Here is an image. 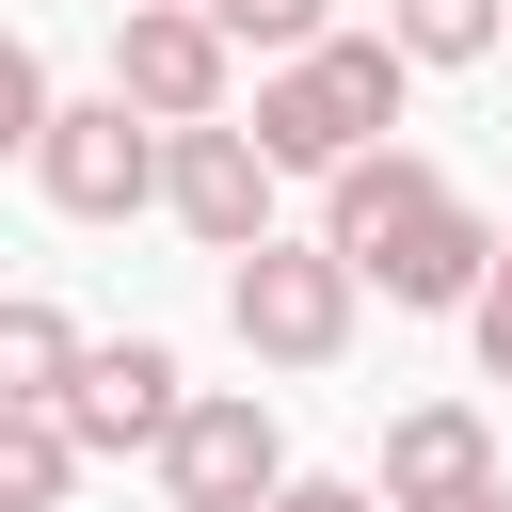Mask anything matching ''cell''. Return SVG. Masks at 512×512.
Masks as SVG:
<instances>
[{
	"instance_id": "1",
	"label": "cell",
	"mask_w": 512,
	"mask_h": 512,
	"mask_svg": "<svg viewBox=\"0 0 512 512\" xmlns=\"http://www.w3.org/2000/svg\"><path fill=\"white\" fill-rule=\"evenodd\" d=\"M400 32H336V48H304V64H272L256 80V144H272V176H352L368 144H400Z\"/></svg>"
},
{
	"instance_id": "2",
	"label": "cell",
	"mask_w": 512,
	"mask_h": 512,
	"mask_svg": "<svg viewBox=\"0 0 512 512\" xmlns=\"http://www.w3.org/2000/svg\"><path fill=\"white\" fill-rule=\"evenodd\" d=\"M352 320H368V272L336 256V240H256V256H224V336L256 352V368H336L352 352Z\"/></svg>"
},
{
	"instance_id": "3",
	"label": "cell",
	"mask_w": 512,
	"mask_h": 512,
	"mask_svg": "<svg viewBox=\"0 0 512 512\" xmlns=\"http://www.w3.org/2000/svg\"><path fill=\"white\" fill-rule=\"evenodd\" d=\"M112 96H128L144 128H224V112H240V48H224V16H208V0H144V16H112Z\"/></svg>"
},
{
	"instance_id": "4",
	"label": "cell",
	"mask_w": 512,
	"mask_h": 512,
	"mask_svg": "<svg viewBox=\"0 0 512 512\" xmlns=\"http://www.w3.org/2000/svg\"><path fill=\"white\" fill-rule=\"evenodd\" d=\"M160 176H176V128H144L128 96H64V128L32 144V192H48L64 224H128V208H160Z\"/></svg>"
},
{
	"instance_id": "5",
	"label": "cell",
	"mask_w": 512,
	"mask_h": 512,
	"mask_svg": "<svg viewBox=\"0 0 512 512\" xmlns=\"http://www.w3.org/2000/svg\"><path fill=\"white\" fill-rule=\"evenodd\" d=\"M304 464H288V432H272V400L256 384H192V416H176V448H160V496L176 512H272Z\"/></svg>"
},
{
	"instance_id": "6",
	"label": "cell",
	"mask_w": 512,
	"mask_h": 512,
	"mask_svg": "<svg viewBox=\"0 0 512 512\" xmlns=\"http://www.w3.org/2000/svg\"><path fill=\"white\" fill-rule=\"evenodd\" d=\"M160 208H176V240H192V256H256V240H288V224H272V144H256L240 112H224V128H176Z\"/></svg>"
},
{
	"instance_id": "7",
	"label": "cell",
	"mask_w": 512,
	"mask_h": 512,
	"mask_svg": "<svg viewBox=\"0 0 512 512\" xmlns=\"http://www.w3.org/2000/svg\"><path fill=\"white\" fill-rule=\"evenodd\" d=\"M432 208H448V160H432V144H368L352 176H320V240H336L352 272H384Z\"/></svg>"
},
{
	"instance_id": "8",
	"label": "cell",
	"mask_w": 512,
	"mask_h": 512,
	"mask_svg": "<svg viewBox=\"0 0 512 512\" xmlns=\"http://www.w3.org/2000/svg\"><path fill=\"white\" fill-rule=\"evenodd\" d=\"M176 416H192V384H176V352H160V336H96V368H80V400H64V432H80V448H112V464H128V448L160 464V448H176Z\"/></svg>"
},
{
	"instance_id": "9",
	"label": "cell",
	"mask_w": 512,
	"mask_h": 512,
	"mask_svg": "<svg viewBox=\"0 0 512 512\" xmlns=\"http://www.w3.org/2000/svg\"><path fill=\"white\" fill-rule=\"evenodd\" d=\"M480 480H512L480 400H400L384 416V512H432V496H480Z\"/></svg>"
},
{
	"instance_id": "10",
	"label": "cell",
	"mask_w": 512,
	"mask_h": 512,
	"mask_svg": "<svg viewBox=\"0 0 512 512\" xmlns=\"http://www.w3.org/2000/svg\"><path fill=\"white\" fill-rule=\"evenodd\" d=\"M80 368H96V352H80V320H64L48 288H16V304H0V416H64V400H80Z\"/></svg>"
},
{
	"instance_id": "11",
	"label": "cell",
	"mask_w": 512,
	"mask_h": 512,
	"mask_svg": "<svg viewBox=\"0 0 512 512\" xmlns=\"http://www.w3.org/2000/svg\"><path fill=\"white\" fill-rule=\"evenodd\" d=\"M80 464H96V448H80L64 416H0V512H64Z\"/></svg>"
},
{
	"instance_id": "12",
	"label": "cell",
	"mask_w": 512,
	"mask_h": 512,
	"mask_svg": "<svg viewBox=\"0 0 512 512\" xmlns=\"http://www.w3.org/2000/svg\"><path fill=\"white\" fill-rule=\"evenodd\" d=\"M496 16H512V0H384L400 64H480V48H496Z\"/></svg>"
},
{
	"instance_id": "13",
	"label": "cell",
	"mask_w": 512,
	"mask_h": 512,
	"mask_svg": "<svg viewBox=\"0 0 512 512\" xmlns=\"http://www.w3.org/2000/svg\"><path fill=\"white\" fill-rule=\"evenodd\" d=\"M208 16H224V48H256V64H304V48H336V32H352L336 0H208Z\"/></svg>"
},
{
	"instance_id": "14",
	"label": "cell",
	"mask_w": 512,
	"mask_h": 512,
	"mask_svg": "<svg viewBox=\"0 0 512 512\" xmlns=\"http://www.w3.org/2000/svg\"><path fill=\"white\" fill-rule=\"evenodd\" d=\"M464 336H480V368L512 384V240H496V288H480V320H464Z\"/></svg>"
},
{
	"instance_id": "15",
	"label": "cell",
	"mask_w": 512,
	"mask_h": 512,
	"mask_svg": "<svg viewBox=\"0 0 512 512\" xmlns=\"http://www.w3.org/2000/svg\"><path fill=\"white\" fill-rule=\"evenodd\" d=\"M272 512H384V480H288Z\"/></svg>"
},
{
	"instance_id": "16",
	"label": "cell",
	"mask_w": 512,
	"mask_h": 512,
	"mask_svg": "<svg viewBox=\"0 0 512 512\" xmlns=\"http://www.w3.org/2000/svg\"><path fill=\"white\" fill-rule=\"evenodd\" d=\"M432 512H512V480H480V496H432Z\"/></svg>"
},
{
	"instance_id": "17",
	"label": "cell",
	"mask_w": 512,
	"mask_h": 512,
	"mask_svg": "<svg viewBox=\"0 0 512 512\" xmlns=\"http://www.w3.org/2000/svg\"><path fill=\"white\" fill-rule=\"evenodd\" d=\"M112 16H144V0H112Z\"/></svg>"
}]
</instances>
